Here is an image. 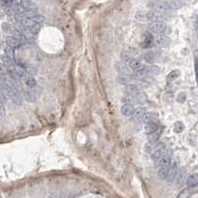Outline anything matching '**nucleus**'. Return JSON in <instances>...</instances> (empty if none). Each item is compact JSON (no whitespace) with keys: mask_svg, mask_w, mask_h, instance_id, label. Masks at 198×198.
<instances>
[{"mask_svg":"<svg viewBox=\"0 0 198 198\" xmlns=\"http://www.w3.org/2000/svg\"><path fill=\"white\" fill-rule=\"evenodd\" d=\"M143 58H144V61L147 62L148 63H153L156 62L157 57L154 53H146L143 55Z\"/></svg>","mask_w":198,"mask_h":198,"instance_id":"nucleus-16","label":"nucleus"},{"mask_svg":"<svg viewBox=\"0 0 198 198\" xmlns=\"http://www.w3.org/2000/svg\"><path fill=\"white\" fill-rule=\"evenodd\" d=\"M159 135H160V133H159V130H158L157 132H154V133L149 134V136H148V141H149V142H158V141H159Z\"/></svg>","mask_w":198,"mask_h":198,"instance_id":"nucleus-21","label":"nucleus"},{"mask_svg":"<svg viewBox=\"0 0 198 198\" xmlns=\"http://www.w3.org/2000/svg\"><path fill=\"white\" fill-rule=\"evenodd\" d=\"M6 71H7V67L3 65L1 61H0V74H3V73H5Z\"/></svg>","mask_w":198,"mask_h":198,"instance_id":"nucleus-27","label":"nucleus"},{"mask_svg":"<svg viewBox=\"0 0 198 198\" xmlns=\"http://www.w3.org/2000/svg\"><path fill=\"white\" fill-rule=\"evenodd\" d=\"M178 173V167H177V163L175 162H172L169 164V168H168V173L167 176V179L168 181H173L176 177V175Z\"/></svg>","mask_w":198,"mask_h":198,"instance_id":"nucleus-5","label":"nucleus"},{"mask_svg":"<svg viewBox=\"0 0 198 198\" xmlns=\"http://www.w3.org/2000/svg\"><path fill=\"white\" fill-rule=\"evenodd\" d=\"M170 163H172V158H170V154L168 152L167 154H164L163 156L158 160L157 164L159 168H163V167H168V165L170 164Z\"/></svg>","mask_w":198,"mask_h":198,"instance_id":"nucleus-7","label":"nucleus"},{"mask_svg":"<svg viewBox=\"0 0 198 198\" xmlns=\"http://www.w3.org/2000/svg\"><path fill=\"white\" fill-rule=\"evenodd\" d=\"M144 130H145L146 134H148V135H149V134H152V133L157 132L159 130V125L154 121L148 122V123H146Z\"/></svg>","mask_w":198,"mask_h":198,"instance_id":"nucleus-10","label":"nucleus"},{"mask_svg":"<svg viewBox=\"0 0 198 198\" xmlns=\"http://www.w3.org/2000/svg\"><path fill=\"white\" fill-rule=\"evenodd\" d=\"M24 80V84L26 85L27 87H29V88H34L37 86V81L35 80L34 77H32V76H25L23 78Z\"/></svg>","mask_w":198,"mask_h":198,"instance_id":"nucleus-15","label":"nucleus"},{"mask_svg":"<svg viewBox=\"0 0 198 198\" xmlns=\"http://www.w3.org/2000/svg\"><path fill=\"white\" fill-rule=\"evenodd\" d=\"M142 67H143V65L140 60H137V58H130V60L128 61V67L133 71H137L138 69H140Z\"/></svg>","mask_w":198,"mask_h":198,"instance_id":"nucleus-8","label":"nucleus"},{"mask_svg":"<svg viewBox=\"0 0 198 198\" xmlns=\"http://www.w3.org/2000/svg\"><path fill=\"white\" fill-rule=\"evenodd\" d=\"M147 113V110L145 107H139V108L135 109V112H134V117L137 120H142L143 117L145 116V114Z\"/></svg>","mask_w":198,"mask_h":198,"instance_id":"nucleus-13","label":"nucleus"},{"mask_svg":"<svg viewBox=\"0 0 198 198\" xmlns=\"http://www.w3.org/2000/svg\"><path fill=\"white\" fill-rule=\"evenodd\" d=\"M190 196V191L189 189H184L179 193L177 198H188Z\"/></svg>","mask_w":198,"mask_h":198,"instance_id":"nucleus-25","label":"nucleus"},{"mask_svg":"<svg viewBox=\"0 0 198 198\" xmlns=\"http://www.w3.org/2000/svg\"><path fill=\"white\" fill-rule=\"evenodd\" d=\"M6 43H7V46L12 47V48H14V49H15V48L20 47V45L22 44V43H21V40H20L19 37L15 36V35H13V36H8L7 38H6Z\"/></svg>","mask_w":198,"mask_h":198,"instance_id":"nucleus-6","label":"nucleus"},{"mask_svg":"<svg viewBox=\"0 0 198 198\" xmlns=\"http://www.w3.org/2000/svg\"><path fill=\"white\" fill-rule=\"evenodd\" d=\"M167 153H168V150L164 148V146L163 145V144H158V146L156 147V149H154V151H152L151 159H152L153 162L157 163L158 160Z\"/></svg>","mask_w":198,"mask_h":198,"instance_id":"nucleus-3","label":"nucleus"},{"mask_svg":"<svg viewBox=\"0 0 198 198\" xmlns=\"http://www.w3.org/2000/svg\"><path fill=\"white\" fill-rule=\"evenodd\" d=\"M126 92L128 95L135 96V95L139 94V87L135 84H128L126 86Z\"/></svg>","mask_w":198,"mask_h":198,"instance_id":"nucleus-14","label":"nucleus"},{"mask_svg":"<svg viewBox=\"0 0 198 198\" xmlns=\"http://www.w3.org/2000/svg\"><path fill=\"white\" fill-rule=\"evenodd\" d=\"M179 74H180V71H178V69H174V71H172L168 74V76H167V80L168 82L170 81H173V80H175L176 78H177L179 76Z\"/></svg>","mask_w":198,"mask_h":198,"instance_id":"nucleus-18","label":"nucleus"},{"mask_svg":"<svg viewBox=\"0 0 198 198\" xmlns=\"http://www.w3.org/2000/svg\"><path fill=\"white\" fill-rule=\"evenodd\" d=\"M134 112H135V108L132 104H124L121 108V113L123 116L126 117H131L134 115Z\"/></svg>","mask_w":198,"mask_h":198,"instance_id":"nucleus-9","label":"nucleus"},{"mask_svg":"<svg viewBox=\"0 0 198 198\" xmlns=\"http://www.w3.org/2000/svg\"><path fill=\"white\" fill-rule=\"evenodd\" d=\"M148 7L151 9L152 11H156L159 13H167L172 10L168 2L160 1V0H151V1L148 3Z\"/></svg>","mask_w":198,"mask_h":198,"instance_id":"nucleus-1","label":"nucleus"},{"mask_svg":"<svg viewBox=\"0 0 198 198\" xmlns=\"http://www.w3.org/2000/svg\"><path fill=\"white\" fill-rule=\"evenodd\" d=\"M154 45V36L151 33H147L144 37V40L142 42V47L143 48H150Z\"/></svg>","mask_w":198,"mask_h":198,"instance_id":"nucleus-11","label":"nucleus"},{"mask_svg":"<svg viewBox=\"0 0 198 198\" xmlns=\"http://www.w3.org/2000/svg\"><path fill=\"white\" fill-rule=\"evenodd\" d=\"M121 58H122V61H125V62H128L130 60L131 58V55L128 52H123L122 53V55H121Z\"/></svg>","mask_w":198,"mask_h":198,"instance_id":"nucleus-26","label":"nucleus"},{"mask_svg":"<svg viewBox=\"0 0 198 198\" xmlns=\"http://www.w3.org/2000/svg\"><path fill=\"white\" fill-rule=\"evenodd\" d=\"M150 30L153 34H163V35H168L172 29L170 27L168 26L164 22H153L150 26Z\"/></svg>","mask_w":198,"mask_h":198,"instance_id":"nucleus-2","label":"nucleus"},{"mask_svg":"<svg viewBox=\"0 0 198 198\" xmlns=\"http://www.w3.org/2000/svg\"><path fill=\"white\" fill-rule=\"evenodd\" d=\"M13 5H15L13 0H0V8L6 9L8 7L13 6Z\"/></svg>","mask_w":198,"mask_h":198,"instance_id":"nucleus-20","label":"nucleus"},{"mask_svg":"<svg viewBox=\"0 0 198 198\" xmlns=\"http://www.w3.org/2000/svg\"><path fill=\"white\" fill-rule=\"evenodd\" d=\"M168 168H169V165H168V167L159 168V172H158V175H159V178H162V179H165V178H167L168 173Z\"/></svg>","mask_w":198,"mask_h":198,"instance_id":"nucleus-19","label":"nucleus"},{"mask_svg":"<svg viewBox=\"0 0 198 198\" xmlns=\"http://www.w3.org/2000/svg\"><path fill=\"white\" fill-rule=\"evenodd\" d=\"M116 67H117V71H118L120 73H122V74H126L127 73V67L123 62H118V63H117Z\"/></svg>","mask_w":198,"mask_h":198,"instance_id":"nucleus-23","label":"nucleus"},{"mask_svg":"<svg viewBox=\"0 0 198 198\" xmlns=\"http://www.w3.org/2000/svg\"><path fill=\"white\" fill-rule=\"evenodd\" d=\"M5 55L14 60V48L7 46L6 48H5Z\"/></svg>","mask_w":198,"mask_h":198,"instance_id":"nucleus-24","label":"nucleus"},{"mask_svg":"<svg viewBox=\"0 0 198 198\" xmlns=\"http://www.w3.org/2000/svg\"><path fill=\"white\" fill-rule=\"evenodd\" d=\"M23 95H24L25 99L27 101H30V102H34L36 100V94H35V92L31 91V90H24Z\"/></svg>","mask_w":198,"mask_h":198,"instance_id":"nucleus-17","label":"nucleus"},{"mask_svg":"<svg viewBox=\"0 0 198 198\" xmlns=\"http://www.w3.org/2000/svg\"><path fill=\"white\" fill-rule=\"evenodd\" d=\"M173 130H174V132H176V133L182 132V131L184 130V125H183V123L180 122V121L175 122V123H174V126H173Z\"/></svg>","mask_w":198,"mask_h":198,"instance_id":"nucleus-22","label":"nucleus"},{"mask_svg":"<svg viewBox=\"0 0 198 198\" xmlns=\"http://www.w3.org/2000/svg\"><path fill=\"white\" fill-rule=\"evenodd\" d=\"M194 66H195V74H196V80H197V83H198V58H195V62H194Z\"/></svg>","mask_w":198,"mask_h":198,"instance_id":"nucleus-28","label":"nucleus"},{"mask_svg":"<svg viewBox=\"0 0 198 198\" xmlns=\"http://www.w3.org/2000/svg\"><path fill=\"white\" fill-rule=\"evenodd\" d=\"M154 45H157L159 47H168L170 43V39L167 35L157 34L154 36Z\"/></svg>","mask_w":198,"mask_h":198,"instance_id":"nucleus-4","label":"nucleus"},{"mask_svg":"<svg viewBox=\"0 0 198 198\" xmlns=\"http://www.w3.org/2000/svg\"><path fill=\"white\" fill-rule=\"evenodd\" d=\"M186 184L188 187H194L196 185H198V174L197 173H193V174H190L188 177H187L186 180Z\"/></svg>","mask_w":198,"mask_h":198,"instance_id":"nucleus-12","label":"nucleus"}]
</instances>
